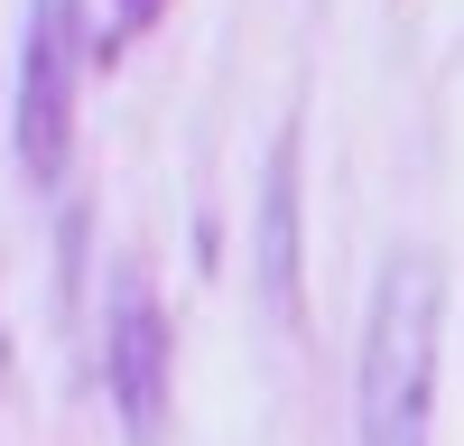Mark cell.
Returning <instances> with one entry per match:
<instances>
[{
  "label": "cell",
  "mask_w": 464,
  "mask_h": 446,
  "mask_svg": "<svg viewBox=\"0 0 464 446\" xmlns=\"http://www.w3.org/2000/svg\"><path fill=\"white\" fill-rule=\"evenodd\" d=\"M437 334H446V270L428 251H391L362 307V354H353V446L437 437Z\"/></svg>",
  "instance_id": "cell-1"
},
{
  "label": "cell",
  "mask_w": 464,
  "mask_h": 446,
  "mask_svg": "<svg viewBox=\"0 0 464 446\" xmlns=\"http://www.w3.org/2000/svg\"><path fill=\"white\" fill-rule=\"evenodd\" d=\"M74 102H84V0H28V37H19V177L37 196L65 186L74 159Z\"/></svg>",
  "instance_id": "cell-2"
},
{
  "label": "cell",
  "mask_w": 464,
  "mask_h": 446,
  "mask_svg": "<svg viewBox=\"0 0 464 446\" xmlns=\"http://www.w3.org/2000/svg\"><path fill=\"white\" fill-rule=\"evenodd\" d=\"M102 382L111 409H121V437L130 446H159L168 437V307L140 270L111 279V307H102Z\"/></svg>",
  "instance_id": "cell-3"
},
{
  "label": "cell",
  "mask_w": 464,
  "mask_h": 446,
  "mask_svg": "<svg viewBox=\"0 0 464 446\" xmlns=\"http://www.w3.org/2000/svg\"><path fill=\"white\" fill-rule=\"evenodd\" d=\"M260 297L279 316H297V297H306V260H297V131L269 140V177H260Z\"/></svg>",
  "instance_id": "cell-4"
},
{
  "label": "cell",
  "mask_w": 464,
  "mask_h": 446,
  "mask_svg": "<svg viewBox=\"0 0 464 446\" xmlns=\"http://www.w3.org/2000/svg\"><path fill=\"white\" fill-rule=\"evenodd\" d=\"M168 19V0H111V37H140V28H159Z\"/></svg>",
  "instance_id": "cell-5"
}]
</instances>
